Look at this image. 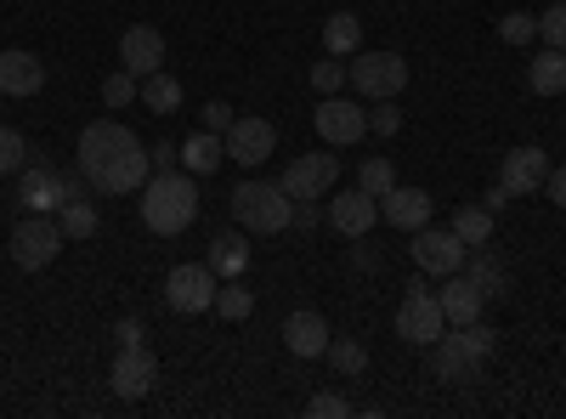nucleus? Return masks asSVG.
Instances as JSON below:
<instances>
[{
	"label": "nucleus",
	"mask_w": 566,
	"mask_h": 419,
	"mask_svg": "<svg viewBox=\"0 0 566 419\" xmlns=\"http://www.w3.org/2000/svg\"><path fill=\"white\" fill-rule=\"evenodd\" d=\"M499 352V329H488V323H448V329L431 341V375L442 386H464V380H476L488 357Z\"/></svg>",
	"instance_id": "1"
},
{
	"label": "nucleus",
	"mask_w": 566,
	"mask_h": 419,
	"mask_svg": "<svg viewBox=\"0 0 566 419\" xmlns=\"http://www.w3.org/2000/svg\"><path fill=\"white\" fill-rule=\"evenodd\" d=\"M142 227L159 232V239H176V232H187L199 221V188L187 170H154L148 188H142Z\"/></svg>",
	"instance_id": "2"
},
{
	"label": "nucleus",
	"mask_w": 566,
	"mask_h": 419,
	"mask_svg": "<svg viewBox=\"0 0 566 419\" xmlns=\"http://www.w3.org/2000/svg\"><path fill=\"white\" fill-rule=\"evenodd\" d=\"M232 221L244 232H283L295 221V199L277 188V181H239V193H232Z\"/></svg>",
	"instance_id": "3"
},
{
	"label": "nucleus",
	"mask_w": 566,
	"mask_h": 419,
	"mask_svg": "<svg viewBox=\"0 0 566 419\" xmlns=\"http://www.w3.org/2000/svg\"><path fill=\"white\" fill-rule=\"evenodd\" d=\"M216 290H221V277L210 272V261H181L165 272V306L181 312V317H199L216 306Z\"/></svg>",
	"instance_id": "4"
},
{
	"label": "nucleus",
	"mask_w": 566,
	"mask_h": 419,
	"mask_svg": "<svg viewBox=\"0 0 566 419\" xmlns=\"http://www.w3.org/2000/svg\"><path fill=\"white\" fill-rule=\"evenodd\" d=\"M346 80L363 91V97L386 103V97H397V91L408 85V63H402V52H357Z\"/></svg>",
	"instance_id": "5"
},
{
	"label": "nucleus",
	"mask_w": 566,
	"mask_h": 419,
	"mask_svg": "<svg viewBox=\"0 0 566 419\" xmlns=\"http://www.w3.org/2000/svg\"><path fill=\"white\" fill-rule=\"evenodd\" d=\"M63 244H69V239H63L57 216H29V221H18V227H12V261H18L23 272L52 266Z\"/></svg>",
	"instance_id": "6"
},
{
	"label": "nucleus",
	"mask_w": 566,
	"mask_h": 419,
	"mask_svg": "<svg viewBox=\"0 0 566 419\" xmlns=\"http://www.w3.org/2000/svg\"><path fill=\"white\" fill-rule=\"evenodd\" d=\"M335 181H340V159L335 154H301V159L283 165L277 188L290 199H328V193H335Z\"/></svg>",
	"instance_id": "7"
},
{
	"label": "nucleus",
	"mask_w": 566,
	"mask_h": 419,
	"mask_svg": "<svg viewBox=\"0 0 566 419\" xmlns=\"http://www.w3.org/2000/svg\"><path fill=\"white\" fill-rule=\"evenodd\" d=\"M448 329V317H442V306H437V295L419 284H408V295H402V306H397V335L408 341V346H431L437 335Z\"/></svg>",
	"instance_id": "8"
},
{
	"label": "nucleus",
	"mask_w": 566,
	"mask_h": 419,
	"mask_svg": "<svg viewBox=\"0 0 566 419\" xmlns=\"http://www.w3.org/2000/svg\"><path fill=\"white\" fill-rule=\"evenodd\" d=\"M148 176H154V154L142 148V143H130L125 154H114L97 176H91V188L108 193V199H125V193H142V188H148Z\"/></svg>",
	"instance_id": "9"
},
{
	"label": "nucleus",
	"mask_w": 566,
	"mask_h": 419,
	"mask_svg": "<svg viewBox=\"0 0 566 419\" xmlns=\"http://www.w3.org/2000/svg\"><path fill=\"white\" fill-rule=\"evenodd\" d=\"M130 143H136V130H130V125H119V119H97V125H85V130H80V148H74L80 176L91 181V176H97L114 154H125Z\"/></svg>",
	"instance_id": "10"
},
{
	"label": "nucleus",
	"mask_w": 566,
	"mask_h": 419,
	"mask_svg": "<svg viewBox=\"0 0 566 419\" xmlns=\"http://www.w3.org/2000/svg\"><path fill=\"white\" fill-rule=\"evenodd\" d=\"M312 125H317V136H323L328 148H352V143H363V136H368V108L363 103H346V97H323L317 114H312Z\"/></svg>",
	"instance_id": "11"
},
{
	"label": "nucleus",
	"mask_w": 566,
	"mask_h": 419,
	"mask_svg": "<svg viewBox=\"0 0 566 419\" xmlns=\"http://www.w3.org/2000/svg\"><path fill=\"white\" fill-rule=\"evenodd\" d=\"M108 386H114L125 402L148 397V391L159 386V357H154L148 346H119V357H114V368H108Z\"/></svg>",
	"instance_id": "12"
},
{
	"label": "nucleus",
	"mask_w": 566,
	"mask_h": 419,
	"mask_svg": "<svg viewBox=\"0 0 566 419\" xmlns=\"http://www.w3.org/2000/svg\"><path fill=\"white\" fill-rule=\"evenodd\" d=\"M413 266L419 272H437V277L459 272L464 266V244L453 239V227H419L413 232Z\"/></svg>",
	"instance_id": "13"
},
{
	"label": "nucleus",
	"mask_w": 566,
	"mask_h": 419,
	"mask_svg": "<svg viewBox=\"0 0 566 419\" xmlns=\"http://www.w3.org/2000/svg\"><path fill=\"white\" fill-rule=\"evenodd\" d=\"M374 216H380V199L363 193V188L328 193V227H335L340 239H368V232H374Z\"/></svg>",
	"instance_id": "14"
},
{
	"label": "nucleus",
	"mask_w": 566,
	"mask_h": 419,
	"mask_svg": "<svg viewBox=\"0 0 566 419\" xmlns=\"http://www.w3.org/2000/svg\"><path fill=\"white\" fill-rule=\"evenodd\" d=\"M119 69H130L136 80L159 74V69H165V34H159L154 23H130V29L119 34Z\"/></svg>",
	"instance_id": "15"
},
{
	"label": "nucleus",
	"mask_w": 566,
	"mask_h": 419,
	"mask_svg": "<svg viewBox=\"0 0 566 419\" xmlns=\"http://www.w3.org/2000/svg\"><path fill=\"white\" fill-rule=\"evenodd\" d=\"M221 143H227V159H239V165H266L272 148H277V130H272V119H232Z\"/></svg>",
	"instance_id": "16"
},
{
	"label": "nucleus",
	"mask_w": 566,
	"mask_h": 419,
	"mask_svg": "<svg viewBox=\"0 0 566 419\" xmlns=\"http://www.w3.org/2000/svg\"><path fill=\"white\" fill-rule=\"evenodd\" d=\"M499 181L515 193V199H527V193H544V181H549V154L544 148H510L504 154V170H499Z\"/></svg>",
	"instance_id": "17"
},
{
	"label": "nucleus",
	"mask_w": 566,
	"mask_h": 419,
	"mask_svg": "<svg viewBox=\"0 0 566 419\" xmlns=\"http://www.w3.org/2000/svg\"><path fill=\"white\" fill-rule=\"evenodd\" d=\"M63 176L52 170V165H29L23 170V181H18V205L29 210V216H57L63 210Z\"/></svg>",
	"instance_id": "18"
},
{
	"label": "nucleus",
	"mask_w": 566,
	"mask_h": 419,
	"mask_svg": "<svg viewBox=\"0 0 566 419\" xmlns=\"http://www.w3.org/2000/svg\"><path fill=\"white\" fill-rule=\"evenodd\" d=\"M45 85V63L34 52H0V97H34Z\"/></svg>",
	"instance_id": "19"
},
{
	"label": "nucleus",
	"mask_w": 566,
	"mask_h": 419,
	"mask_svg": "<svg viewBox=\"0 0 566 419\" xmlns=\"http://www.w3.org/2000/svg\"><path fill=\"white\" fill-rule=\"evenodd\" d=\"M437 306H442V317L448 323H476L482 312H488V295L470 284L464 272H448V284L437 290Z\"/></svg>",
	"instance_id": "20"
},
{
	"label": "nucleus",
	"mask_w": 566,
	"mask_h": 419,
	"mask_svg": "<svg viewBox=\"0 0 566 419\" xmlns=\"http://www.w3.org/2000/svg\"><path fill=\"white\" fill-rule=\"evenodd\" d=\"M380 216L391 227H402V232H419V227H431V193L424 188H391L380 199Z\"/></svg>",
	"instance_id": "21"
},
{
	"label": "nucleus",
	"mask_w": 566,
	"mask_h": 419,
	"mask_svg": "<svg viewBox=\"0 0 566 419\" xmlns=\"http://www.w3.org/2000/svg\"><path fill=\"white\" fill-rule=\"evenodd\" d=\"M328 341H335V335H328V323L317 312H290V317H283V346H290L295 357H323Z\"/></svg>",
	"instance_id": "22"
},
{
	"label": "nucleus",
	"mask_w": 566,
	"mask_h": 419,
	"mask_svg": "<svg viewBox=\"0 0 566 419\" xmlns=\"http://www.w3.org/2000/svg\"><path fill=\"white\" fill-rule=\"evenodd\" d=\"M459 272H464V277H470V284H476L488 301H493V295H510V266H504L488 244L464 250V266H459Z\"/></svg>",
	"instance_id": "23"
},
{
	"label": "nucleus",
	"mask_w": 566,
	"mask_h": 419,
	"mask_svg": "<svg viewBox=\"0 0 566 419\" xmlns=\"http://www.w3.org/2000/svg\"><path fill=\"white\" fill-rule=\"evenodd\" d=\"M221 165H227V143H221L216 130H193L181 143V170L187 176H216Z\"/></svg>",
	"instance_id": "24"
},
{
	"label": "nucleus",
	"mask_w": 566,
	"mask_h": 419,
	"mask_svg": "<svg viewBox=\"0 0 566 419\" xmlns=\"http://www.w3.org/2000/svg\"><path fill=\"white\" fill-rule=\"evenodd\" d=\"M527 85L538 91V97H566V52L544 45V52L527 63Z\"/></svg>",
	"instance_id": "25"
},
{
	"label": "nucleus",
	"mask_w": 566,
	"mask_h": 419,
	"mask_svg": "<svg viewBox=\"0 0 566 419\" xmlns=\"http://www.w3.org/2000/svg\"><path fill=\"white\" fill-rule=\"evenodd\" d=\"M323 52L328 57H357L363 52V18L357 12H335L323 23Z\"/></svg>",
	"instance_id": "26"
},
{
	"label": "nucleus",
	"mask_w": 566,
	"mask_h": 419,
	"mask_svg": "<svg viewBox=\"0 0 566 419\" xmlns=\"http://www.w3.org/2000/svg\"><path fill=\"white\" fill-rule=\"evenodd\" d=\"M250 266V244L239 239V232H221V239H210V272L216 277H244Z\"/></svg>",
	"instance_id": "27"
},
{
	"label": "nucleus",
	"mask_w": 566,
	"mask_h": 419,
	"mask_svg": "<svg viewBox=\"0 0 566 419\" xmlns=\"http://www.w3.org/2000/svg\"><path fill=\"white\" fill-rule=\"evenodd\" d=\"M453 239H459L464 250L488 244V239H493V210H488V205H459V210H453Z\"/></svg>",
	"instance_id": "28"
},
{
	"label": "nucleus",
	"mask_w": 566,
	"mask_h": 419,
	"mask_svg": "<svg viewBox=\"0 0 566 419\" xmlns=\"http://www.w3.org/2000/svg\"><path fill=\"white\" fill-rule=\"evenodd\" d=\"M136 97H142V108H154V114H176L181 108V80L176 74H148V80H142V91H136Z\"/></svg>",
	"instance_id": "29"
},
{
	"label": "nucleus",
	"mask_w": 566,
	"mask_h": 419,
	"mask_svg": "<svg viewBox=\"0 0 566 419\" xmlns=\"http://www.w3.org/2000/svg\"><path fill=\"white\" fill-rule=\"evenodd\" d=\"M210 312H221L227 323H244V317L255 312V295L239 284V277H227V284L216 290V306H210Z\"/></svg>",
	"instance_id": "30"
},
{
	"label": "nucleus",
	"mask_w": 566,
	"mask_h": 419,
	"mask_svg": "<svg viewBox=\"0 0 566 419\" xmlns=\"http://www.w3.org/2000/svg\"><path fill=\"white\" fill-rule=\"evenodd\" d=\"M57 227H63V239H91V232H97V210H91V199H69L57 210Z\"/></svg>",
	"instance_id": "31"
},
{
	"label": "nucleus",
	"mask_w": 566,
	"mask_h": 419,
	"mask_svg": "<svg viewBox=\"0 0 566 419\" xmlns=\"http://www.w3.org/2000/svg\"><path fill=\"white\" fill-rule=\"evenodd\" d=\"M357 188H363V193H374V199H386V193L397 188V170H391V159H363V170H357Z\"/></svg>",
	"instance_id": "32"
},
{
	"label": "nucleus",
	"mask_w": 566,
	"mask_h": 419,
	"mask_svg": "<svg viewBox=\"0 0 566 419\" xmlns=\"http://www.w3.org/2000/svg\"><path fill=\"white\" fill-rule=\"evenodd\" d=\"M328 363L340 368V375H363L368 368V352H363V341H328V352H323Z\"/></svg>",
	"instance_id": "33"
},
{
	"label": "nucleus",
	"mask_w": 566,
	"mask_h": 419,
	"mask_svg": "<svg viewBox=\"0 0 566 419\" xmlns=\"http://www.w3.org/2000/svg\"><path fill=\"white\" fill-rule=\"evenodd\" d=\"M136 91H142V80H136L130 69H114V74L103 80V103H108V108H125Z\"/></svg>",
	"instance_id": "34"
},
{
	"label": "nucleus",
	"mask_w": 566,
	"mask_h": 419,
	"mask_svg": "<svg viewBox=\"0 0 566 419\" xmlns=\"http://www.w3.org/2000/svg\"><path fill=\"white\" fill-rule=\"evenodd\" d=\"M538 40L555 45V52H566V0H555L549 12H538Z\"/></svg>",
	"instance_id": "35"
},
{
	"label": "nucleus",
	"mask_w": 566,
	"mask_h": 419,
	"mask_svg": "<svg viewBox=\"0 0 566 419\" xmlns=\"http://www.w3.org/2000/svg\"><path fill=\"white\" fill-rule=\"evenodd\" d=\"M23 159H29V143H23V130L0 125V176H12V170H18Z\"/></svg>",
	"instance_id": "36"
},
{
	"label": "nucleus",
	"mask_w": 566,
	"mask_h": 419,
	"mask_svg": "<svg viewBox=\"0 0 566 419\" xmlns=\"http://www.w3.org/2000/svg\"><path fill=\"white\" fill-rule=\"evenodd\" d=\"M499 40H504V45H527V40H538V18H527V12L499 18Z\"/></svg>",
	"instance_id": "37"
},
{
	"label": "nucleus",
	"mask_w": 566,
	"mask_h": 419,
	"mask_svg": "<svg viewBox=\"0 0 566 419\" xmlns=\"http://www.w3.org/2000/svg\"><path fill=\"white\" fill-rule=\"evenodd\" d=\"M312 85L323 91V97H335V91L346 85V63H335V57H323V63H312Z\"/></svg>",
	"instance_id": "38"
},
{
	"label": "nucleus",
	"mask_w": 566,
	"mask_h": 419,
	"mask_svg": "<svg viewBox=\"0 0 566 419\" xmlns=\"http://www.w3.org/2000/svg\"><path fill=\"white\" fill-rule=\"evenodd\" d=\"M306 413H312V419H346V413H352V402H346L340 391H317V397L306 402Z\"/></svg>",
	"instance_id": "39"
},
{
	"label": "nucleus",
	"mask_w": 566,
	"mask_h": 419,
	"mask_svg": "<svg viewBox=\"0 0 566 419\" xmlns=\"http://www.w3.org/2000/svg\"><path fill=\"white\" fill-rule=\"evenodd\" d=\"M374 130H380V136H397V130H402V114L391 108V97H386L380 108H374Z\"/></svg>",
	"instance_id": "40"
},
{
	"label": "nucleus",
	"mask_w": 566,
	"mask_h": 419,
	"mask_svg": "<svg viewBox=\"0 0 566 419\" xmlns=\"http://www.w3.org/2000/svg\"><path fill=\"white\" fill-rule=\"evenodd\" d=\"M227 125H232V108H227V103H205V130L227 136Z\"/></svg>",
	"instance_id": "41"
},
{
	"label": "nucleus",
	"mask_w": 566,
	"mask_h": 419,
	"mask_svg": "<svg viewBox=\"0 0 566 419\" xmlns=\"http://www.w3.org/2000/svg\"><path fill=\"white\" fill-rule=\"evenodd\" d=\"M323 221V199H295V221L290 227H317Z\"/></svg>",
	"instance_id": "42"
},
{
	"label": "nucleus",
	"mask_w": 566,
	"mask_h": 419,
	"mask_svg": "<svg viewBox=\"0 0 566 419\" xmlns=\"http://www.w3.org/2000/svg\"><path fill=\"white\" fill-rule=\"evenodd\" d=\"M142 335H148V329H142L136 317H119V323H114V341H119V346H142Z\"/></svg>",
	"instance_id": "43"
},
{
	"label": "nucleus",
	"mask_w": 566,
	"mask_h": 419,
	"mask_svg": "<svg viewBox=\"0 0 566 419\" xmlns=\"http://www.w3.org/2000/svg\"><path fill=\"white\" fill-rule=\"evenodd\" d=\"M148 154H154V170H176V165H181V148H176V143H154Z\"/></svg>",
	"instance_id": "44"
},
{
	"label": "nucleus",
	"mask_w": 566,
	"mask_h": 419,
	"mask_svg": "<svg viewBox=\"0 0 566 419\" xmlns=\"http://www.w3.org/2000/svg\"><path fill=\"white\" fill-rule=\"evenodd\" d=\"M544 193H549V199H555V205L566 210V165H555V170H549V181H544Z\"/></svg>",
	"instance_id": "45"
},
{
	"label": "nucleus",
	"mask_w": 566,
	"mask_h": 419,
	"mask_svg": "<svg viewBox=\"0 0 566 419\" xmlns=\"http://www.w3.org/2000/svg\"><path fill=\"white\" fill-rule=\"evenodd\" d=\"M510 199H515V193H510V188H504V181H499V188H493V193H488V199H482V205H488V210H493V216H499V210H504V205H510Z\"/></svg>",
	"instance_id": "46"
},
{
	"label": "nucleus",
	"mask_w": 566,
	"mask_h": 419,
	"mask_svg": "<svg viewBox=\"0 0 566 419\" xmlns=\"http://www.w3.org/2000/svg\"><path fill=\"white\" fill-rule=\"evenodd\" d=\"M0 103H7V97H0Z\"/></svg>",
	"instance_id": "47"
}]
</instances>
